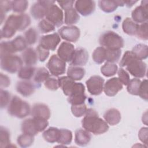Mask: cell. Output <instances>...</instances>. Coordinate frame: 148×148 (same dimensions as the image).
Returning a JSON list of instances; mask_svg holds the SVG:
<instances>
[{
  "instance_id": "obj_1",
  "label": "cell",
  "mask_w": 148,
  "mask_h": 148,
  "mask_svg": "<svg viewBox=\"0 0 148 148\" xmlns=\"http://www.w3.org/2000/svg\"><path fill=\"white\" fill-rule=\"evenodd\" d=\"M31 24L29 16L25 13L11 14L6 19L1 31V38H10L18 31L26 29Z\"/></svg>"
},
{
  "instance_id": "obj_2",
  "label": "cell",
  "mask_w": 148,
  "mask_h": 148,
  "mask_svg": "<svg viewBox=\"0 0 148 148\" xmlns=\"http://www.w3.org/2000/svg\"><path fill=\"white\" fill-rule=\"evenodd\" d=\"M83 128L94 135H100L107 132L109 128L108 124L100 118L98 113L93 109H87L82 120Z\"/></svg>"
},
{
  "instance_id": "obj_3",
  "label": "cell",
  "mask_w": 148,
  "mask_h": 148,
  "mask_svg": "<svg viewBox=\"0 0 148 148\" xmlns=\"http://www.w3.org/2000/svg\"><path fill=\"white\" fill-rule=\"evenodd\" d=\"M121 67L125 69L136 78H142L146 76L147 65L145 62L136 57L132 51H126L120 63Z\"/></svg>"
},
{
  "instance_id": "obj_4",
  "label": "cell",
  "mask_w": 148,
  "mask_h": 148,
  "mask_svg": "<svg viewBox=\"0 0 148 148\" xmlns=\"http://www.w3.org/2000/svg\"><path fill=\"white\" fill-rule=\"evenodd\" d=\"M48 125L47 120L32 117V118L27 119L22 122L21 129L23 134L35 136L39 132L45 131Z\"/></svg>"
},
{
  "instance_id": "obj_5",
  "label": "cell",
  "mask_w": 148,
  "mask_h": 148,
  "mask_svg": "<svg viewBox=\"0 0 148 148\" xmlns=\"http://www.w3.org/2000/svg\"><path fill=\"white\" fill-rule=\"evenodd\" d=\"M31 111L30 105L17 96L12 97L8 106L9 114L18 119H23L27 117L31 114Z\"/></svg>"
},
{
  "instance_id": "obj_6",
  "label": "cell",
  "mask_w": 148,
  "mask_h": 148,
  "mask_svg": "<svg viewBox=\"0 0 148 148\" xmlns=\"http://www.w3.org/2000/svg\"><path fill=\"white\" fill-rule=\"evenodd\" d=\"M99 43L108 50H120L124 46V40L121 36L112 31L103 33L99 37Z\"/></svg>"
},
{
  "instance_id": "obj_7",
  "label": "cell",
  "mask_w": 148,
  "mask_h": 148,
  "mask_svg": "<svg viewBox=\"0 0 148 148\" xmlns=\"http://www.w3.org/2000/svg\"><path fill=\"white\" fill-rule=\"evenodd\" d=\"M23 64L22 58L17 55L8 54L1 57V69L10 73L18 72Z\"/></svg>"
},
{
  "instance_id": "obj_8",
  "label": "cell",
  "mask_w": 148,
  "mask_h": 148,
  "mask_svg": "<svg viewBox=\"0 0 148 148\" xmlns=\"http://www.w3.org/2000/svg\"><path fill=\"white\" fill-rule=\"evenodd\" d=\"M45 18L55 27H60L64 23L62 10L55 3L50 5L46 10Z\"/></svg>"
},
{
  "instance_id": "obj_9",
  "label": "cell",
  "mask_w": 148,
  "mask_h": 148,
  "mask_svg": "<svg viewBox=\"0 0 148 148\" xmlns=\"http://www.w3.org/2000/svg\"><path fill=\"white\" fill-rule=\"evenodd\" d=\"M46 66L51 75L58 76L64 74L66 71V63L57 55L53 54L50 58Z\"/></svg>"
},
{
  "instance_id": "obj_10",
  "label": "cell",
  "mask_w": 148,
  "mask_h": 148,
  "mask_svg": "<svg viewBox=\"0 0 148 148\" xmlns=\"http://www.w3.org/2000/svg\"><path fill=\"white\" fill-rule=\"evenodd\" d=\"M86 86L88 92L92 95H99L103 90L104 79L98 75L90 77L86 81Z\"/></svg>"
},
{
  "instance_id": "obj_11",
  "label": "cell",
  "mask_w": 148,
  "mask_h": 148,
  "mask_svg": "<svg viewBox=\"0 0 148 148\" xmlns=\"http://www.w3.org/2000/svg\"><path fill=\"white\" fill-rule=\"evenodd\" d=\"M58 32L62 39L71 42H76L80 35L79 28L74 25L62 27L58 29Z\"/></svg>"
},
{
  "instance_id": "obj_12",
  "label": "cell",
  "mask_w": 148,
  "mask_h": 148,
  "mask_svg": "<svg viewBox=\"0 0 148 148\" xmlns=\"http://www.w3.org/2000/svg\"><path fill=\"white\" fill-rule=\"evenodd\" d=\"M55 3L53 1H38L31 8L30 12L32 17L36 20L42 19L45 17L47 8L51 5Z\"/></svg>"
},
{
  "instance_id": "obj_13",
  "label": "cell",
  "mask_w": 148,
  "mask_h": 148,
  "mask_svg": "<svg viewBox=\"0 0 148 148\" xmlns=\"http://www.w3.org/2000/svg\"><path fill=\"white\" fill-rule=\"evenodd\" d=\"M61 41V38L58 34L53 33L42 36L39 40V45L44 49L54 51Z\"/></svg>"
},
{
  "instance_id": "obj_14",
  "label": "cell",
  "mask_w": 148,
  "mask_h": 148,
  "mask_svg": "<svg viewBox=\"0 0 148 148\" xmlns=\"http://www.w3.org/2000/svg\"><path fill=\"white\" fill-rule=\"evenodd\" d=\"M147 1H142L141 5L132 10L131 13L132 20L136 23H143L147 22L148 18Z\"/></svg>"
},
{
  "instance_id": "obj_15",
  "label": "cell",
  "mask_w": 148,
  "mask_h": 148,
  "mask_svg": "<svg viewBox=\"0 0 148 148\" xmlns=\"http://www.w3.org/2000/svg\"><path fill=\"white\" fill-rule=\"evenodd\" d=\"M75 8L78 13L83 16H87L94 12L95 3L94 1L79 0L75 2Z\"/></svg>"
},
{
  "instance_id": "obj_16",
  "label": "cell",
  "mask_w": 148,
  "mask_h": 148,
  "mask_svg": "<svg viewBox=\"0 0 148 148\" xmlns=\"http://www.w3.org/2000/svg\"><path fill=\"white\" fill-rule=\"evenodd\" d=\"M75 49L74 46L66 42L61 43L57 50V56L63 61L70 62L74 55Z\"/></svg>"
},
{
  "instance_id": "obj_17",
  "label": "cell",
  "mask_w": 148,
  "mask_h": 148,
  "mask_svg": "<svg viewBox=\"0 0 148 148\" xmlns=\"http://www.w3.org/2000/svg\"><path fill=\"white\" fill-rule=\"evenodd\" d=\"M123 89V84L119 80L118 77H112L105 83L103 86V91L105 94L109 97L116 95L119 91Z\"/></svg>"
},
{
  "instance_id": "obj_18",
  "label": "cell",
  "mask_w": 148,
  "mask_h": 148,
  "mask_svg": "<svg viewBox=\"0 0 148 148\" xmlns=\"http://www.w3.org/2000/svg\"><path fill=\"white\" fill-rule=\"evenodd\" d=\"M88 60V53L84 48L75 49L72 61L69 62L71 66H81L85 65Z\"/></svg>"
},
{
  "instance_id": "obj_19",
  "label": "cell",
  "mask_w": 148,
  "mask_h": 148,
  "mask_svg": "<svg viewBox=\"0 0 148 148\" xmlns=\"http://www.w3.org/2000/svg\"><path fill=\"white\" fill-rule=\"evenodd\" d=\"M36 85L29 80H23L17 82L16 88L17 91L24 97L31 95L35 91Z\"/></svg>"
},
{
  "instance_id": "obj_20",
  "label": "cell",
  "mask_w": 148,
  "mask_h": 148,
  "mask_svg": "<svg viewBox=\"0 0 148 148\" xmlns=\"http://www.w3.org/2000/svg\"><path fill=\"white\" fill-rule=\"evenodd\" d=\"M31 114L32 117H40L48 120L50 117L51 113L47 105L44 103H37L33 105L31 109Z\"/></svg>"
},
{
  "instance_id": "obj_21",
  "label": "cell",
  "mask_w": 148,
  "mask_h": 148,
  "mask_svg": "<svg viewBox=\"0 0 148 148\" xmlns=\"http://www.w3.org/2000/svg\"><path fill=\"white\" fill-rule=\"evenodd\" d=\"M21 58L26 66H33L38 61V54L36 50L32 47L26 49L21 54Z\"/></svg>"
},
{
  "instance_id": "obj_22",
  "label": "cell",
  "mask_w": 148,
  "mask_h": 148,
  "mask_svg": "<svg viewBox=\"0 0 148 148\" xmlns=\"http://www.w3.org/2000/svg\"><path fill=\"white\" fill-rule=\"evenodd\" d=\"M105 121L109 125H114L119 124L121 120V116L120 111L115 108H111L105 112L103 114Z\"/></svg>"
},
{
  "instance_id": "obj_23",
  "label": "cell",
  "mask_w": 148,
  "mask_h": 148,
  "mask_svg": "<svg viewBox=\"0 0 148 148\" xmlns=\"http://www.w3.org/2000/svg\"><path fill=\"white\" fill-rule=\"evenodd\" d=\"M124 5L123 1H99L98 6L99 8L105 13H112L115 11L119 6Z\"/></svg>"
},
{
  "instance_id": "obj_24",
  "label": "cell",
  "mask_w": 148,
  "mask_h": 148,
  "mask_svg": "<svg viewBox=\"0 0 148 148\" xmlns=\"http://www.w3.org/2000/svg\"><path fill=\"white\" fill-rule=\"evenodd\" d=\"M91 136L90 132L86 130L78 129L75 131V142L80 146H85L89 143Z\"/></svg>"
},
{
  "instance_id": "obj_25",
  "label": "cell",
  "mask_w": 148,
  "mask_h": 148,
  "mask_svg": "<svg viewBox=\"0 0 148 148\" xmlns=\"http://www.w3.org/2000/svg\"><path fill=\"white\" fill-rule=\"evenodd\" d=\"M58 81L59 87L62 89L64 94L68 97L71 94L76 82L68 76L60 77L58 79Z\"/></svg>"
},
{
  "instance_id": "obj_26",
  "label": "cell",
  "mask_w": 148,
  "mask_h": 148,
  "mask_svg": "<svg viewBox=\"0 0 148 148\" xmlns=\"http://www.w3.org/2000/svg\"><path fill=\"white\" fill-rule=\"evenodd\" d=\"M60 129L56 127H51L45 130L43 134V138L45 141L49 143H55L57 142L60 137Z\"/></svg>"
},
{
  "instance_id": "obj_27",
  "label": "cell",
  "mask_w": 148,
  "mask_h": 148,
  "mask_svg": "<svg viewBox=\"0 0 148 148\" xmlns=\"http://www.w3.org/2000/svg\"><path fill=\"white\" fill-rule=\"evenodd\" d=\"M80 19L79 13L73 7L69 8L65 10V17L64 18V23L66 25H71L78 22Z\"/></svg>"
},
{
  "instance_id": "obj_28",
  "label": "cell",
  "mask_w": 148,
  "mask_h": 148,
  "mask_svg": "<svg viewBox=\"0 0 148 148\" xmlns=\"http://www.w3.org/2000/svg\"><path fill=\"white\" fill-rule=\"evenodd\" d=\"M139 24L135 23L131 18L127 17L123 22L122 28L124 33L128 35L134 36L136 35Z\"/></svg>"
},
{
  "instance_id": "obj_29",
  "label": "cell",
  "mask_w": 148,
  "mask_h": 148,
  "mask_svg": "<svg viewBox=\"0 0 148 148\" xmlns=\"http://www.w3.org/2000/svg\"><path fill=\"white\" fill-rule=\"evenodd\" d=\"M85 75V70L80 66H70L67 70V76L73 80L77 81L82 80Z\"/></svg>"
},
{
  "instance_id": "obj_30",
  "label": "cell",
  "mask_w": 148,
  "mask_h": 148,
  "mask_svg": "<svg viewBox=\"0 0 148 148\" xmlns=\"http://www.w3.org/2000/svg\"><path fill=\"white\" fill-rule=\"evenodd\" d=\"M36 69L33 66H22L18 72V77L23 80H29L34 77Z\"/></svg>"
},
{
  "instance_id": "obj_31",
  "label": "cell",
  "mask_w": 148,
  "mask_h": 148,
  "mask_svg": "<svg viewBox=\"0 0 148 148\" xmlns=\"http://www.w3.org/2000/svg\"><path fill=\"white\" fill-rule=\"evenodd\" d=\"M132 53L136 58L140 60L146 59L148 56L147 46L145 44H138L135 45L132 50Z\"/></svg>"
},
{
  "instance_id": "obj_32",
  "label": "cell",
  "mask_w": 148,
  "mask_h": 148,
  "mask_svg": "<svg viewBox=\"0 0 148 148\" xmlns=\"http://www.w3.org/2000/svg\"><path fill=\"white\" fill-rule=\"evenodd\" d=\"M49 77H50V72L45 68L40 67L36 69L33 78L36 84H40L45 82Z\"/></svg>"
},
{
  "instance_id": "obj_33",
  "label": "cell",
  "mask_w": 148,
  "mask_h": 148,
  "mask_svg": "<svg viewBox=\"0 0 148 148\" xmlns=\"http://www.w3.org/2000/svg\"><path fill=\"white\" fill-rule=\"evenodd\" d=\"M118 71V67L114 63L106 62L101 68V72L106 77H110L114 76Z\"/></svg>"
},
{
  "instance_id": "obj_34",
  "label": "cell",
  "mask_w": 148,
  "mask_h": 148,
  "mask_svg": "<svg viewBox=\"0 0 148 148\" xmlns=\"http://www.w3.org/2000/svg\"><path fill=\"white\" fill-rule=\"evenodd\" d=\"M92 57L95 63L102 64L106 60V49L102 46L97 47L92 53Z\"/></svg>"
},
{
  "instance_id": "obj_35",
  "label": "cell",
  "mask_w": 148,
  "mask_h": 148,
  "mask_svg": "<svg viewBox=\"0 0 148 148\" xmlns=\"http://www.w3.org/2000/svg\"><path fill=\"white\" fill-rule=\"evenodd\" d=\"M11 43L15 52L25 50L28 45L25 38L21 35L17 36L12 40Z\"/></svg>"
},
{
  "instance_id": "obj_36",
  "label": "cell",
  "mask_w": 148,
  "mask_h": 148,
  "mask_svg": "<svg viewBox=\"0 0 148 148\" xmlns=\"http://www.w3.org/2000/svg\"><path fill=\"white\" fill-rule=\"evenodd\" d=\"M72 140V133L67 129L61 128L60 134L57 143L63 145H69L71 143Z\"/></svg>"
},
{
  "instance_id": "obj_37",
  "label": "cell",
  "mask_w": 148,
  "mask_h": 148,
  "mask_svg": "<svg viewBox=\"0 0 148 148\" xmlns=\"http://www.w3.org/2000/svg\"><path fill=\"white\" fill-rule=\"evenodd\" d=\"M10 132L9 130L4 127L0 128V146L1 147H8L10 146Z\"/></svg>"
},
{
  "instance_id": "obj_38",
  "label": "cell",
  "mask_w": 148,
  "mask_h": 148,
  "mask_svg": "<svg viewBox=\"0 0 148 148\" xmlns=\"http://www.w3.org/2000/svg\"><path fill=\"white\" fill-rule=\"evenodd\" d=\"M86 99L85 92H76L68 96V101L71 105H76L84 103Z\"/></svg>"
},
{
  "instance_id": "obj_39",
  "label": "cell",
  "mask_w": 148,
  "mask_h": 148,
  "mask_svg": "<svg viewBox=\"0 0 148 148\" xmlns=\"http://www.w3.org/2000/svg\"><path fill=\"white\" fill-rule=\"evenodd\" d=\"M34 141V136L23 134L19 135L17 139V142L21 147H28L31 146Z\"/></svg>"
},
{
  "instance_id": "obj_40",
  "label": "cell",
  "mask_w": 148,
  "mask_h": 148,
  "mask_svg": "<svg viewBox=\"0 0 148 148\" xmlns=\"http://www.w3.org/2000/svg\"><path fill=\"white\" fill-rule=\"evenodd\" d=\"M121 54V50H108L106 49V61L107 62L115 63L119 61Z\"/></svg>"
},
{
  "instance_id": "obj_41",
  "label": "cell",
  "mask_w": 148,
  "mask_h": 148,
  "mask_svg": "<svg viewBox=\"0 0 148 148\" xmlns=\"http://www.w3.org/2000/svg\"><path fill=\"white\" fill-rule=\"evenodd\" d=\"M28 6V2L25 0H18L13 1L12 9L15 13H18L19 14L24 12Z\"/></svg>"
},
{
  "instance_id": "obj_42",
  "label": "cell",
  "mask_w": 148,
  "mask_h": 148,
  "mask_svg": "<svg viewBox=\"0 0 148 148\" xmlns=\"http://www.w3.org/2000/svg\"><path fill=\"white\" fill-rule=\"evenodd\" d=\"M24 38L29 45H34L38 38L37 31L34 28H30L27 30L24 34Z\"/></svg>"
},
{
  "instance_id": "obj_43",
  "label": "cell",
  "mask_w": 148,
  "mask_h": 148,
  "mask_svg": "<svg viewBox=\"0 0 148 148\" xmlns=\"http://www.w3.org/2000/svg\"><path fill=\"white\" fill-rule=\"evenodd\" d=\"M141 80L139 78H134L130 80L127 85V91L131 95H138V92Z\"/></svg>"
},
{
  "instance_id": "obj_44",
  "label": "cell",
  "mask_w": 148,
  "mask_h": 148,
  "mask_svg": "<svg viewBox=\"0 0 148 148\" xmlns=\"http://www.w3.org/2000/svg\"><path fill=\"white\" fill-rule=\"evenodd\" d=\"M38 28L42 34H46L54 31L56 27L50 21L45 19H42L38 24Z\"/></svg>"
},
{
  "instance_id": "obj_45",
  "label": "cell",
  "mask_w": 148,
  "mask_h": 148,
  "mask_svg": "<svg viewBox=\"0 0 148 148\" xmlns=\"http://www.w3.org/2000/svg\"><path fill=\"white\" fill-rule=\"evenodd\" d=\"M16 53L10 41H3L0 45L1 57L8 54H13Z\"/></svg>"
},
{
  "instance_id": "obj_46",
  "label": "cell",
  "mask_w": 148,
  "mask_h": 148,
  "mask_svg": "<svg viewBox=\"0 0 148 148\" xmlns=\"http://www.w3.org/2000/svg\"><path fill=\"white\" fill-rule=\"evenodd\" d=\"M138 38L146 40L148 39V29H147V22L139 24L137 31L135 35Z\"/></svg>"
},
{
  "instance_id": "obj_47",
  "label": "cell",
  "mask_w": 148,
  "mask_h": 148,
  "mask_svg": "<svg viewBox=\"0 0 148 148\" xmlns=\"http://www.w3.org/2000/svg\"><path fill=\"white\" fill-rule=\"evenodd\" d=\"M87 108L85 103L80 105H71V112L73 115L76 117H80L85 115Z\"/></svg>"
},
{
  "instance_id": "obj_48",
  "label": "cell",
  "mask_w": 148,
  "mask_h": 148,
  "mask_svg": "<svg viewBox=\"0 0 148 148\" xmlns=\"http://www.w3.org/2000/svg\"><path fill=\"white\" fill-rule=\"evenodd\" d=\"M118 79L122 84L127 86L130 81V77L128 73L122 68L117 71Z\"/></svg>"
},
{
  "instance_id": "obj_49",
  "label": "cell",
  "mask_w": 148,
  "mask_h": 148,
  "mask_svg": "<svg viewBox=\"0 0 148 148\" xmlns=\"http://www.w3.org/2000/svg\"><path fill=\"white\" fill-rule=\"evenodd\" d=\"M138 95L142 99L145 101L148 99V94H147V80L144 79L143 81H141Z\"/></svg>"
},
{
  "instance_id": "obj_50",
  "label": "cell",
  "mask_w": 148,
  "mask_h": 148,
  "mask_svg": "<svg viewBox=\"0 0 148 148\" xmlns=\"http://www.w3.org/2000/svg\"><path fill=\"white\" fill-rule=\"evenodd\" d=\"M10 93L2 88L1 89V108L2 109L7 106L10 101Z\"/></svg>"
},
{
  "instance_id": "obj_51",
  "label": "cell",
  "mask_w": 148,
  "mask_h": 148,
  "mask_svg": "<svg viewBox=\"0 0 148 148\" xmlns=\"http://www.w3.org/2000/svg\"><path fill=\"white\" fill-rule=\"evenodd\" d=\"M44 84L46 88L51 91H56L59 88L58 79L54 77H49L45 82Z\"/></svg>"
},
{
  "instance_id": "obj_52",
  "label": "cell",
  "mask_w": 148,
  "mask_h": 148,
  "mask_svg": "<svg viewBox=\"0 0 148 148\" xmlns=\"http://www.w3.org/2000/svg\"><path fill=\"white\" fill-rule=\"evenodd\" d=\"M36 52L38 54V60L40 62H44L48 57L49 56V50H46L40 46L39 45L38 46L36 47Z\"/></svg>"
},
{
  "instance_id": "obj_53",
  "label": "cell",
  "mask_w": 148,
  "mask_h": 148,
  "mask_svg": "<svg viewBox=\"0 0 148 148\" xmlns=\"http://www.w3.org/2000/svg\"><path fill=\"white\" fill-rule=\"evenodd\" d=\"M12 1H1L0 9L1 14L5 15V13L9 12L12 9Z\"/></svg>"
},
{
  "instance_id": "obj_54",
  "label": "cell",
  "mask_w": 148,
  "mask_h": 148,
  "mask_svg": "<svg viewBox=\"0 0 148 148\" xmlns=\"http://www.w3.org/2000/svg\"><path fill=\"white\" fill-rule=\"evenodd\" d=\"M148 130L147 127H142L138 132V138L139 140L145 145L147 143Z\"/></svg>"
},
{
  "instance_id": "obj_55",
  "label": "cell",
  "mask_w": 148,
  "mask_h": 148,
  "mask_svg": "<svg viewBox=\"0 0 148 148\" xmlns=\"http://www.w3.org/2000/svg\"><path fill=\"white\" fill-rule=\"evenodd\" d=\"M57 2L60 5V6L61 7V8L64 10H65L69 8H72L75 2L74 1H57Z\"/></svg>"
},
{
  "instance_id": "obj_56",
  "label": "cell",
  "mask_w": 148,
  "mask_h": 148,
  "mask_svg": "<svg viewBox=\"0 0 148 148\" xmlns=\"http://www.w3.org/2000/svg\"><path fill=\"white\" fill-rule=\"evenodd\" d=\"M10 84V78L6 75H3L2 73H1V87H8Z\"/></svg>"
},
{
  "instance_id": "obj_57",
  "label": "cell",
  "mask_w": 148,
  "mask_h": 148,
  "mask_svg": "<svg viewBox=\"0 0 148 148\" xmlns=\"http://www.w3.org/2000/svg\"><path fill=\"white\" fill-rule=\"evenodd\" d=\"M138 1H124V3L125 4V5L128 8H131L132 6L135 3H136Z\"/></svg>"
},
{
  "instance_id": "obj_58",
  "label": "cell",
  "mask_w": 148,
  "mask_h": 148,
  "mask_svg": "<svg viewBox=\"0 0 148 148\" xmlns=\"http://www.w3.org/2000/svg\"><path fill=\"white\" fill-rule=\"evenodd\" d=\"M145 114H143V117H142V121H143V123H144V124H145V125H147V112H146L145 113Z\"/></svg>"
}]
</instances>
